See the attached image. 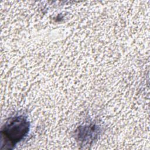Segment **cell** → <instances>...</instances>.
<instances>
[{
    "label": "cell",
    "instance_id": "1",
    "mask_svg": "<svg viewBox=\"0 0 150 150\" xmlns=\"http://www.w3.org/2000/svg\"><path fill=\"white\" fill-rule=\"evenodd\" d=\"M29 123L23 116L15 117L6 123L2 130V135L9 145L14 146L24 137L29 131Z\"/></svg>",
    "mask_w": 150,
    "mask_h": 150
}]
</instances>
